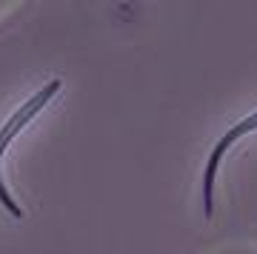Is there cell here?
Here are the masks:
<instances>
[{"label": "cell", "instance_id": "cell-1", "mask_svg": "<svg viewBox=\"0 0 257 254\" xmlns=\"http://www.w3.org/2000/svg\"><path fill=\"white\" fill-rule=\"evenodd\" d=\"M60 86H63L60 77H52L49 83H43V86H40V89H37L35 94L20 106V109L12 111V117L0 126V206L9 211L15 220L23 217V209L18 206V200L12 197V191L6 189V180H3V157H6V152H9V146L15 143V137H18L20 132H23V129H26L29 123L40 114V111L46 109L49 103H52V97L60 91Z\"/></svg>", "mask_w": 257, "mask_h": 254}, {"label": "cell", "instance_id": "cell-2", "mask_svg": "<svg viewBox=\"0 0 257 254\" xmlns=\"http://www.w3.org/2000/svg\"><path fill=\"white\" fill-rule=\"evenodd\" d=\"M254 132H257V109L248 111L246 117L234 120V126L226 129L217 137V143L211 146L209 157H206V166H203V174H200V200H203V217L206 220L214 217V189H217V174H220V166L226 160V155L240 140H246Z\"/></svg>", "mask_w": 257, "mask_h": 254}, {"label": "cell", "instance_id": "cell-3", "mask_svg": "<svg viewBox=\"0 0 257 254\" xmlns=\"http://www.w3.org/2000/svg\"><path fill=\"white\" fill-rule=\"evenodd\" d=\"M209 254H257V243H251V240H229V243L211 248Z\"/></svg>", "mask_w": 257, "mask_h": 254}]
</instances>
